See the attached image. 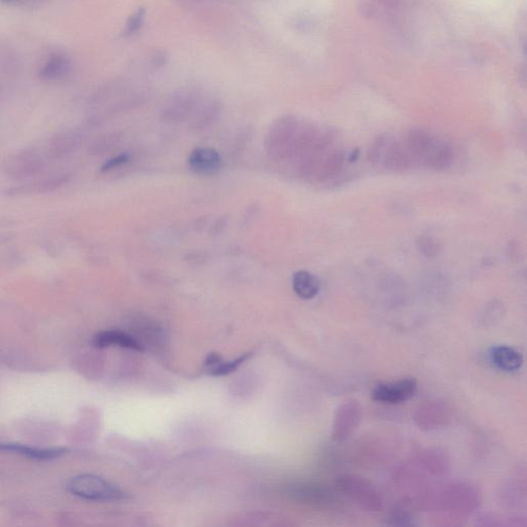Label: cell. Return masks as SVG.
<instances>
[{"label": "cell", "instance_id": "1", "mask_svg": "<svg viewBox=\"0 0 527 527\" xmlns=\"http://www.w3.org/2000/svg\"><path fill=\"white\" fill-rule=\"evenodd\" d=\"M402 140L415 168L445 170L453 163L452 147L430 132L421 129L410 130Z\"/></svg>", "mask_w": 527, "mask_h": 527}, {"label": "cell", "instance_id": "2", "mask_svg": "<svg viewBox=\"0 0 527 527\" xmlns=\"http://www.w3.org/2000/svg\"><path fill=\"white\" fill-rule=\"evenodd\" d=\"M370 161L387 172H404L414 169L412 161L403 140L394 136L383 135L377 138L369 153Z\"/></svg>", "mask_w": 527, "mask_h": 527}, {"label": "cell", "instance_id": "3", "mask_svg": "<svg viewBox=\"0 0 527 527\" xmlns=\"http://www.w3.org/2000/svg\"><path fill=\"white\" fill-rule=\"evenodd\" d=\"M336 488L339 492L369 512L380 511L383 499L372 482L362 476L345 474L337 478Z\"/></svg>", "mask_w": 527, "mask_h": 527}, {"label": "cell", "instance_id": "4", "mask_svg": "<svg viewBox=\"0 0 527 527\" xmlns=\"http://www.w3.org/2000/svg\"><path fill=\"white\" fill-rule=\"evenodd\" d=\"M68 490L74 496L88 501H110L125 498V494L116 485L92 474L72 478L68 483Z\"/></svg>", "mask_w": 527, "mask_h": 527}, {"label": "cell", "instance_id": "5", "mask_svg": "<svg viewBox=\"0 0 527 527\" xmlns=\"http://www.w3.org/2000/svg\"><path fill=\"white\" fill-rule=\"evenodd\" d=\"M362 409L356 401H347L338 407L333 419L332 439L337 443L344 442L360 426Z\"/></svg>", "mask_w": 527, "mask_h": 527}, {"label": "cell", "instance_id": "6", "mask_svg": "<svg viewBox=\"0 0 527 527\" xmlns=\"http://www.w3.org/2000/svg\"><path fill=\"white\" fill-rule=\"evenodd\" d=\"M417 388V380L409 377L398 381L379 384L373 390L372 398L376 402L385 404H401L413 398Z\"/></svg>", "mask_w": 527, "mask_h": 527}, {"label": "cell", "instance_id": "7", "mask_svg": "<svg viewBox=\"0 0 527 527\" xmlns=\"http://www.w3.org/2000/svg\"><path fill=\"white\" fill-rule=\"evenodd\" d=\"M290 494L298 501L321 509H335L339 503L336 494L321 484H296L291 486Z\"/></svg>", "mask_w": 527, "mask_h": 527}, {"label": "cell", "instance_id": "8", "mask_svg": "<svg viewBox=\"0 0 527 527\" xmlns=\"http://www.w3.org/2000/svg\"><path fill=\"white\" fill-rule=\"evenodd\" d=\"M450 419V413L443 403L430 401L418 407L414 414L416 426L424 430H438L446 426Z\"/></svg>", "mask_w": 527, "mask_h": 527}, {"label": "cell", "instance_id": "9", "mask_svg": "<svg viewBox=\"0 0 527 527\" xmlns=\"http://www.w3.org/2000/svg\"><path fill=\"white\" fill-rule=\"evenodd\" d=\"M44 167V161L37 153L24 151L12 156L6 161V174L12 178L21 179L37 174Z\"/></svg>", "mask_w": 527, "mask_h": 527}, {"label": "cell", "instance_id": "10", "mask_svg": "<svg viewBox=\"0 0 527 527\" xmlns=\"http://www.w3.org/2000/svg\"><path fill=\"white\" fill-rule=\"evenodd\" d=\"M190 168L200 176H210L219 174L223 160L219 151L210 147L194 149L189 158Z\"/></svg>", "mask_w": 527, "mask_h": 527}, {"label": "cell", "instance_id": "11", "mask_svg": "<svg viewBox=\"0 0 527 527\" xmlns=\"http://www.w3.org/2000/svg\"><path fill=\"white\" fill-rule=\"evenodd\" d=\"M72 70V61L64 52H54L46 59L38 70V76L44 82H56L65 78Z\"/></svg>", "mask_w": 527, "mask_h": 527}, {"label": "cell", "instance_id": "12", "mask_svg": "<svg viewBox=\"0 0 527 527\" xmlns=\"http://www.w3.org/2000/svg\"><path fill=\"white\" fill-rule=\"evenodd\" d=\"M490 360L499 370L515 372L524 364V355L518 349L508 345H499L490 349Z\"/></svg>", "mask_w": 527, "mask_h": 527}, {"label": "cell", "instance_id": "13", "mask_svg": "<svg viewBox=\"0 0 527 527\" xmlns=\"http://www.w3.org/2000/svg\"><path fill=\"white\" fill-rule=\"evenodd\" d=\"M0 451L14 452L22 456L37 460H51L64 455L67 452L65 448H36L16 443H2L0 442Z\"/></svg>", "mask_w": 527, "mask_h": 527}, {"label": "cell", "instance_id": "14", "mask_svg": "<svg viewBox=\"0 0 527 527\" xmlns=\"http://www.w3.org/2000/svg\"><path fill=\"white\" fill-rule=\"evenodd\" d=\"M95 346L99 349H106L110 346H119L124 349H133V351H144L142 343L138 342L135 338L119 332V331H103L98 333L93 339Z\"/></svg>", "mask_w": 527, "mask_h": 527}, {"label": "cell", "instance_id": "15", "mask_svg": "<svg viewBox=\"0 0 527 527\" xmlns=\"http://www.w3.org/2000/svg\"><path fill=\"white\" fill-rule=\"evenodd\" d=\"M251 353H244L231 362H226L219 353H209L206 360V369L209 374L212 376H226L236 371L241 365L244 364L249 358Z\"/></svg>", "mask_w": 527, "mask_h": 527}, {"label": "cell", "instance_id": "16", "mask_svg": "<svg viewBox=\"0 0 527 527\" xmlns=\"http://www.w3.org/2000/svg\"><path fill=\"white\" fill-rule=\"evenodd\" d=\"M293 290L301 299L311 300L321 291V281L308 271H298L293 276Z\"/></svg>", "mask_w": 527, "mask_h": 527}, {"label": "cell", "instance_id": "17", "mask_svg": "<svg viewBox=\"0 0 527 527\" xmlns=\"http://www.w3.org/2000/svg\"><path fill=\"white\" fill-rule=\"evenodd\" d=\"M448 505L458 512H471L477 505V494L468 485H455L447 494Z\"/></svg>", "mask_w": 527, "mask_h": 527}, {"label": "cell", "instance_id": "18", "mask_svg": "<svg viewBox=\"0 0 527 527\" xmlns=\"http://www.w3.org/2000/svg\"><path fill=\"white\" fill-rule=\"evenodd\" d=\"M78 144H80V140L76 134L70 133V132L60 134L53 138L52 142L49 144V153L51 157L60 159L69 155L72 151H76Z\"/></svg>", "mask_w": 527, "mask_h": 527}, {"label": "cell", "instance_id": "19", "mask_svg": "<svg viewBox=\"0 0 527 527\" xmlns=\"http://www.w3.org/2000/svg\"><path fill=\"white\" fill-rule=\"evenodd\" d=\"M147 8L144 6H140L136 8L131 16L128 18L125 26H124L123 35L126 37H131L135 35L140 29L144 27V21H146Z\"/></svg>", "mask_w": 527, "mask_h": 527}, {"label": "cell", "instance_id": "20", "mask_svg": "<svg viewBox=\"0 0 527 527\" xmlns=\"http://www.w3.org/2000/svg\"><path fill=\"white\" fill-rule=\"evenodd\" d=\"M418 251L426 258H435L441 253L442 246L432 237L421 236L417 239Z\"/></svg>", "mask_w": 527, "mask_h": 527}, {"label": "cell", "instance_id": "21", "mask_svg": "<svg viewBox=\"0 0 527 527\" xmlns=\"http://www.w3.org/2000/svg\"><path fill=\"white\" fill-rule=\"evenodd\" d=\"M129 160V155H127V153H122V155L117 156V157L112 158V159L106 161V163H104V165H102L101 172H110V170L115 169V168L119 167V166L128 163Z\"/></svg>", "mask_w": 527, "mask_h": 527}, {"label": "cell", "instance_id": "22", "mask_svg": "<svg viewBox=\"0 0 527 527\" xmlns=\"http://www.w3.org/2000/svg\"><path fill=\"white\" fill-rule=\"evenodd\" d=\"M167 54L164 51H159V52L155 53L151 57V67L155 69H160V68L164 67L167 63Z\"/></svg>", "mask_w": 527, "mask_h": 527}, {"label": "cell", "instance_id": "23", "mask_svg": "<svg viewBox=\"0 0 527 527\" xmlns=\"http://www.w3.org/2000/svg\"><path fill=\"white\" fill-rule=\"evenodd\" d=\"M1 1H3V2H12V0H1Z\"/></svg>", "mask_w": 527, "mask_h": 527}]
</instances>
